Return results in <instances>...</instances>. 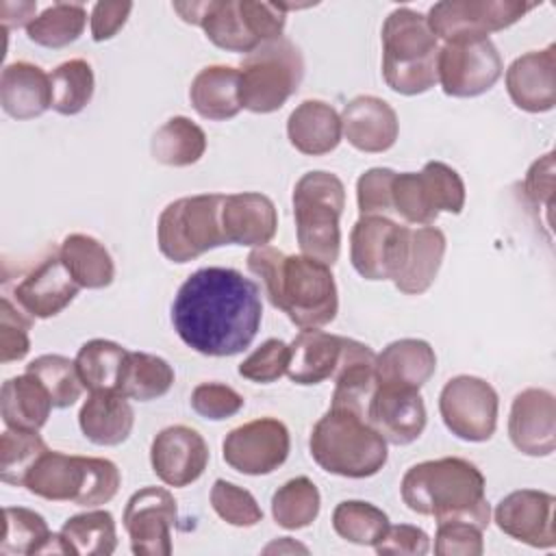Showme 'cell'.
I'll return each instance as SVG.
<instances>
[{
	"mask_svg": "<svg viewBox=\"0 0 556 556\" xmlns=\"http://www.w3.org/2000/svg\"><path fill=\"white\" fill-rule=\"evenodd\" d=\"M263 319L261 289L232 267H202L178 289L172 324L204 356H235L254 341Z\"/></svg>",
	"mask_w": 556,
	"mask_h": 556,
	"instance_id": "obj_1",
	"label": "cell"
},
{
	"mask_svg": "<svg viewBox=\"0 0 556 556\" xmlns=\"http://www.w3.org/2000/svg\"><path fill=\"white\" fill-rule=\"evenodd\" d=\"M248 269L261 278L271 306L298 328H321L337 317L339 291L328 265L263 245L248 254Z\"/></svg>",
	"mask_w": 556,
	"mask_h": 556,
	"instance_id": "obj_2",
	"label": "cell"
},
{
	"mask_svg": "<svg viewBox=\"0 0 556 556\" xmlns=\"http://www.w3.org/2000/svg\"><path fill=\"white\" fill-rule=\"evenodd\" d=\"M404 504L426 517L441 521H469L486 530L491 506L484 495L482 471L458 456L424 460L413 465L400 484Z\"/></svg>",
	"mask_w": 556,
	"mask_h": 556,
	"instance_id": "obj_3",
	"label": "cell"
},
{
	"mask_svg": "<svg viewBox=\"0 0 556 556\" xmlns=\"http://www.w3.org/2000/svg\"><path fill=\"white\" fill-rule=\"evenodd\" d=\"M382 76L391 91L419 96L439 83V39L426 15L400 7L382 24Z\"/></svg>",
	"mask_w": 556,
	"mask_h": 556,
	"instance_id": "obj_4",
	"label": "cell"
},
{
	"mask_svg": "<svg viewBox=\"0 0 556 556\" xmlns=\"http://www.w3.org/2000/svg\"><path fill=\"white\" fill-rule=\"evenodd\" d=\"M308 447L324 471L341 478L376 476L389 456L384 437L363 415L332 406L313 426Z\"/></svg>",
	"mask_w": 556,
	"mask_h": 556,
	"instance_id": "obj_5",
	"label": "cell"
},
{
	"mask_svg": "<svg viewBox=\"0 0 556 556\" xmlns=\"http://www.w3.org/2000/svg\"><path fill=\"white\" fill-rule=\"evenodd\" d=\"M174 11L204 30L206 39L228 52H252L265 41L282 37L287 17L278 2L208 0L174 2Z\"/></svg>",
	"mask_w": 556,
	"mask_h": 556,
	"instance_id": "obj_6",
	"label": "cell"
},
{
	"mask_svg": "<svg viewBox=\"0 0 556 556\" xmlns=\"http://www.w3.org/2000/svg\"><path fill=\"white\" fill-rule=\"evenodd\" d=\"M119 484L122 476L113 460L56 450H46L24 480V486L41 500L72 502L85 508L111 502Z\"/></svg>",
	"mask_w": 556,
	"mask_h": 556,
	"instance_id": "obj_7",
	"label": "cell"
},
{
	"mask_svg": "<svg viewBox=\"0 0 556 556\" xmlns=\"http://www.w3.org/2000/svg\"><path fill=\"white\" fill-rule=\"evenodd\" d=\"M345 187L330 172H306L293 189V217L300 252L328 267L339 261Z\"/></svg>",
	"mask_w": 556,
	"mask_h": 556,
	"instance_id": "obj_8",
	"label": "cell"
},
{
	"mask_svg": "<svg viewBox=\"0 0 556 556\" xmlns=\"http://www.w3.org/2000/svg\"><path fill=\"white\" fill-rule=\"evenodd\" d=\"M224 193L185 195L169 202L156 224L159 250L172 263H189L204 252L228 245L222 230Z\"/></svg>",
	"mask_w": 556,
	"mask_h": 556,
	"instance_id": "obj_9",
	"label": "cell"
},
{
	"mask_svg": "<svg viewBox=\"0 0 556 556\" xmlns=\"http://www.w3.org/2000/svg\"><path fill=\"white\" fill-rule=\"evenodd\" d=\"M239 76L241 109L274 113L298 91L304 78V56L291 39L278 37L245 54Z\"/></svg>",
	"mask_w": 556,
	"mask_h": 556,
	"instance_id": "obj_10",
	"label": "cell"
},
{
	"mask_svg": "<svg viewBox=\"0 0 556 556\" xmlns=\"http://www.w3.org/2000/svg\"><path fill=\"white\" fill-rule=\"evenodd\" d=\"M534 7L521 0H443L430 7L426 20L437 39H478L517 24Z\"/></svg>",
	"mask_w": 556,
	"mask_h": 556,
	"instance_id": "obj_11",
	"label": "cell"
},
{
	"mask_svg": "<svg viewBox=\"0 0 556 556\" xmlns=\"http://www.w3.org/2000/svg\"><path fill=\"white\" fill-rule=\"evenodd\" d=\"M502 70V56L489 37L454 39L439 48L437 74L445 96H482L500 80Z\"/></svg>",
	"mask_w": 556,
	"mask_h": 556,
	"instance_id": "obj_12",
	"label": "cell"
},
{
	"mask_svg": "<svg viewBox=\"0 0 556 556\" xmlns=\"http://www.w3.org/2000/svg\"><path fill=\"white\" fill-rule=\"evenodd\" d=\"M500 400L495 389L478 376H456L439 395V413L445 428L469 443L489 441L497 428Z\"/></svg>",
	"mask_w": 556,
	"mask_h": 556,
	"instance_id": "obj_13",
	"label": "cell"
},
{
	"mask_svg": "<svg viewBox=\"0 0 556 556\" xmlns=\"http://www.w3.org/2000/svg\"><path fill=\"white\" fill-rule=\"evenodd\" d=\"M443 256V230L434 226H400L389 261L387 280H391L395 289L406 295H421L432 287L441 269Z\"/></svg>",
	"mask_w": 556,
	"mask_h": 556,
	"instance_id": "obj_14",
	"label": "cell"
},
{
	"mask_svg": "<svg viewBox=\"0 0 556 556\" xmlns=\"http://www.w3.org/2000/svg\"><path fill=\"white\" fill-rule=\"evenodd\" d=\"M289 447L287 426L276 417H261L232 428L222 443V456L239 473L267 476L287 460Z\"/></svg>",
	"mask_w": 556,
	"mask_h": 556,
	"instance_id": "obj_15",
	"label": "cell"
},
{
	"mask_svg": "<svg viewBox=\"0 0 556 556\" xmlns=\"http://www.w3.org/2000/svg\"><path fill=\"white\" fill-rule=\"evenodd\" d=\"M178 521L174 495L163 486H143L135 491L124 508V528L130 549L137 556H169L172 528Z\"/></svg>",
	"mask_w": 556,
	"mask_h": 556,
	"instance_id": "obj_16",
	"label": "cell"
},
{
	"mask_svg": "<svg viewBox=\"0 0 556 556\" xmlns=\"http://www.w3.org/2000/svg\"><path fill=\"white\" fill-rule=\"evenodd\" d=\"M150 465L163 484L182 489L204 473L208 445L195 428L182 424L167 426L152 439Z\"/></svg>",
	"mask_w": 556,
	"mask_h": 556,
	"instance_id": "obj_17",
	"label": "cell"
},
{
	"mask_svg": "<svg viewBox=\"0 0 556 556\" xmlns=\"http://www.w3.org/2000/svg\"><path fill=\"white\" fill-rule=\"evenodd\" d=\"M554 506L556 497L552 493L519 489L500 500L493 513V521L510 539L530 547L549 549L556 545Z\"/></svg>",
	"mask_w": 556,
	"mask_h": 556,
	"instance_id": "obj_18",
	"label": "cell"
},
{
	"mask_svg": "<svg viewBox=\"0 0 556 556\" xmlns=\"http://www.w3.org/2000/svg\"><path fill=\"white\" fill-rule=\"evenodd\" d=\"M78 285L65 269L59 250L41 258L13 289L15 304L33 319H48L65 311L78 295Z\"/></svg>",
	"mask_w": 556,
	"mask_h": 556,
	"instance_id": "obj_19",
	"label": "cell"
},
{
	"mask_svg": "<svg viewBox=\"0 0 556 556\" xmlns=\"http://www.w3.org/2000/svg\"><path fill=\"white\" fill-rule=\"evenodd\" d=\"M508 437L526 456H549L556 450V400L547 389H523L515 395Z\"/></svg>",
	"mask_w": 556,
	"mask_h": 556,
	"instance_id": "obj_20",
	"label": "cell"
},
{
	"mask_svg": "<svg viewBox=\"0 0 556 556\" xmlns=\"http://www.w3.org/2000/svg\"><path fill=\"white\" fill-rule=\"evenodd\" d=\"M367 421L387 443L408 445L426 428V404L419 389L376 384L367 406Z\"/></svg>",
	"mask_w": 556,
	"mask_h": 556,
	"instance_id": "obj_21",
	"label": "cell"
},
{
	"mask_svg": "<svg viewBox=\"0 0 556 556\" xmlns=\"http://www.w3.org/2000/svg\"><path fill=\"white\" fill-rule=\"evenodd\" d=\"M506 91L526 113H545L556 104V43L517 56L506 70Z\"/></svg>",
	"mask_w": 556,
	"mask_h": 556,
	"instance_id": "obj_22",
	"label": "cell"
},
{
	"mask_svg": "<svg viewBox=\"0 0 556 556\" xmlns=\"http://www.w3.org/2000/svg\"><path fill=\"white\" fill-rule=\"evenodd\" d=\"M341 130L348 143L358 152L378 154L395 146L400 122L387 100L376 96H356L343 106Z\"/></svg>",
	"mask_w": 556,
	"mask_h": 556,
	"instance_id": "obj_23",
	"label": "cell"
},
{
	"mask_svg": "<svg viewBox=\"0 0 556 556\" xmlns=\"http://www.w3.org/2000/svg\"><path fill=\"white\" fill-rule=\"evenodd\" d=\"M222 230L228 243L263 248L278 230V211L267 195L256 191L224 195Z\"/></svg>",
	"mask_w": 556,
	"mask_h": 556,
	"instance_id": "obj_24",
	"label": "cell"
},
{
	"mask_svg": "<svg viewBox=\"0 0 556 556\" xmlns=\"http://www.w3.org/2000/svg\"><path fill=\"white\" fill-rule=\"evenodd\" d=\"M0 104L13 119H33L43 115L50 104V74L28 61L4 65L0 74Z\"/></svg>",
	"mask_w": 556,
	"mask_h": 556,
	"instance_id": "obj_25",
	"label": "cell"
},
{
	"mask_svg": "<svg viewBox=\"0 0 556 556\" xmlns=\"http://www.w3.org/2000/svg\"><path fill=\"white\" fill-rule=\"evenodd\" d=\"M437 369L434 348L424 339H397L376 354V384L421 389Z\"/></svg>",
	"mask_w": 556,
	"mask_h": 556,
	"instance_id": "obj_26",
	"label": "cell"
},
{
	"mask_svg": "<svg viewBox=\"0 0 556 556\" xmlns=\"http://www.w3.org/2000/svg\"><path fill=\"white\" fill-rule=\"evenodd\" d=\"M343 350V337L319 328L302 330L289 343L287 376L295 384H319L332 380Z\"/></svg>",
	"mask_w": 556,
	"mask_h": 556,
	"instance_id": "obj_27",
	"label": "cell"
},
{
	"mask_svg": "<svg viewBox=\"0 0 556 556\" xmlns=\"http://www.w3.org/2000/svg\"><path fill=\"white\" fill-rule=\"evenodd\" d=\"M78 426L91 443L113 447L130 437L135 410L119 391H96L83 402Z\"/></svg>",
	"mask_w": 556,
	"mask_h": 556,
	"instance_id": "obj_28",
	"label": "cell"
},
{
	"mask_svg": "<svg viewBox=\"0 0 556 556\" xmlns=\"http://www.w3.org/2000/svg\"><path fill=\"white\" fill-rule=\"evenodd\" d=\"M287 137L291 146L302 154H328L341 143V115L328 102L304 100L291 111L287 119Z\"/></svg>",
	"mask_w": 556,
	"mask_h": 556,
	"instance_id": "obj_29",
	"label": "cell"
},
{
	"mask_svg": "<svg viewBox=\"0 0 556 556\" xmlns=\"http://www.w3.org/2000/svg\"><path fill=\"white\" fill-rule=\"evenodd\" d=\"M400 224L389 217H358L350 232V261L365 280H387Z\"/></svg>",
	"mask_w": 556,
	"mask_h": 556,
	"instance_id": "obj_30",
	"label": "cell"
},
{
	"mask_svg": "<svg viewBox=\"0 0 556 556\" xmlns=\"http://www.w3.org/2000/svg\"><path fill=\"white\" fill-rule=\"evenodd\" d=\"M239 87V70L230 65H208L191 80L189 100L200 117L224 122L241 111Z\"/></svg>",
	"mask_w": 556,
	"mask_h": 556,
	"instance_id": "obj_31",
	"label": "cell"
},
{
	"mask_svg": "<svg viewBox=\"0 0 556 556\" xmlns=\"http://www.w3.org/2000/svg\"><path fill=\"white\" fill-rule=\"evenodd\" d=\"M54 408L46 387L28 371L9 378L0 389V413L7 428L39 432Z\"/></svg>",
	"mask_w": 556,
	"mask_h": 556,
	"instance_id": "obj_32",
	"label": "cell"
},
{
	"mask_svg": "<svg viewBox=\"0 0 556 556\" xmlns=\"http://www.w3.org/2000/svg\"><path fill=\"white\" fill-rule=\"evenodd\" d=\"M0 554H67V545L61 539V532H50L39 513L24 506H7Z\"/></svg>",
	"mask_w": 556,
	"mask_h": 556,
	"instance_id": "obj_33",
	"label": "cell"
},
{
	"mask_svg": "<svg viewBox=\"0 0 556 556\" xmlns=\"http://www.w3.org/2000/svg\"><path fill=\"white\" fill-rule=\"evenodd\" d=\"M59 256L80 289H104L115 278V263L96 237L72 232L59 245Z\"/></svg>",
	"mask_w": 556,
	"mask_h": 556,
	"instance_id": "obj_34",
	"label": "cell"
},
{
	"mask_svg": "<svg viewBox=\"0 0 556 556\" xmlns=\"http://www.w3.org/2000/svg\"><path fill=\"white\" fill-rule=\"evenodd\" d=\"M150 152L154 161L169 167H189L206 152L204 130L185 115L169 117L152 137Z\"/></svg>",
	"mask_w": 556,
	"mask_h": 556,
	"instance_id": "obj_35",
	"label": "cell"
},
{
	"mask_svg": "<svg viewBox=\"0 0 556 556\" xmlns=\"http://www.w3.org/2000/svg\"><path fill=\"white\" fill-rule=\"evenodd\" d=\"M174 384L172 365L148 352H128L122 365L117 391L128 400L150 402L163 397Z\"/></svg>",
	"mask_w": 556,
	"mask_h": 556,
	"instance_id": "obj_36",
	"label": "cell"
},
{
	"mask_svg": "<svg viewBox=\"0 0 556 556\" xmlns=\"http://www.w3.org/2000/svg\"><path fill=\"white\" fill-rule=\"evenodd\" d=\"M61 539L67 545V554L111 556L117 547L115 519L100 508L72 515L61 528Z\"/></svg>",
	"mask_w": 556,
	"mask_h": 556,
	"instance_id": "obj_37",
	"label": "cell"
},
{
	"mask_svg": "<svg viewBox=\"0 0 556 556\" xmlns=\"http://www.w3.org/2000/svg\"><path fill=\"white\" fill-rule=\"evenodd\" d=\"M128 350L109 339H91L80 345L74 363L80 382L91 393L96 391H117L122 365Z\"/></svg>",
	"mask_w": 556,
	"mask_h": 556,
	"instance_id": "obj_38",
	"label": "cell"
},
{
	"mask_svg": "<svg viewBox=\"0 0 556 556\" xmlns=\"http://www.w3.org/2000/svg\"><path fill=\"white\" fill-rule=\"evenodd\" d=\"M87 24V11L78 2H54L43 9L28 26L26 35L33 43L43 48H65L74 43Z\"/></svg>",
	"mask_w": 556,
	"mask_h": 556,
	"instance_id": "obj_39",
	"label": "cell"
},
{
	"mask_svg": "<svg viewBox=\"0 0 556 556\" xmlns=\"http://www.w3.org/2000/svg\"><path fill=\"white\" fill-rule=\"evenodd\" d=\"M321 497L315 482L306 476L287 480L271 495V517L285 530L308 528L319 515Z\"/></svg>",
	"mask_w": 556,
	"mask_h": 556,
	"instance_id": "obj_40",
	"label": "cell"
},
{
	"mask_svg": "<svg viewBox=\"0 0 556 556\" xmlns=\"http://www.w3.org/2000/svg\"><path fill=\"white\" fill-rule=\"evenodd\" d=\"M93 87L96 78L91 65L85 59H70L50 74V109L61 115H76L91 102Z\"/></svg>",
	"mask_w": 556,
	"mask_h": 556,
	"instance_id": "obj_41",
	"label": "cell"
},
{
	"mask_svg": "<svg viewBox=\"0 0 556 556\" xmlns=\"http://www.w3.org/2000/svg\"><path fill=\"white\" fill-rule=\"evenodd\" d=\"M332 528L348 543L374 547L378 539L387 532L389 517L382 508L369 502L345 500L332 510Z\"/></svg>",
	"mask_w": 556,
	"mask_h": 556,
	"instance_id": "obj_42",
	"label": "cell"
},
{
	"mask_svg": "<svg viewBox=\"0 0 556 556\" xmlns=\"http://www.w3.org/2000/svg\"><path fill=\"white\" fill-rule=\"evenodd\" d=\"M26 371L46 387L54 408H67L80 400L85 387L76 371V363L67 356L41 354L26 365Z\"/></svg>",
	"mask_w": 556,
	"mask_h": 556,
	"instance_id": "obj_43",
	"label": "cell"
},
{
	"mask_svg": "<svg viewBox=\"0 0 556 556\" xmlns=\"http://www.w3.org/2000/svg\"><path fill=\"white\" fill-rule=\"evenodd\" d=\"M46 450L48 445L37 432L7 428L0 437V480L24 486L28 471Z\"/></svg>",
	"mask_w": 556,
	"mask_h": 556,
	"instance_id": "obj_44",
	"label": "cell"
},
{
	"mask_svg": "<svg viewBox=\"0 0 556 556\" xmlns=\"http://www.w3.org/2000/svg\"><path fill=\"white\" fill-rule=\"evenodd\" d=\"M393 211L408 224L430 226L439 217L419 172L395 174L391 187Z\"/></svg>",
	"mask_w": 556,
	"mask_h": 556,
	"instance_id": "obj_45",
	"label": "cell"
},
{
	"mask_svg": "<svg viewBox=\"0 0 556 556\" xmlns=\"http://www.w3.org/2000/svg\"><path fill=\"white\" fill-rule=\"evenodd\" d=\"M211 506L219 519L235 528H252L263 521V510L254 495L222 478L211 486Z\"/></svg>",
	"mask_w": 556,
	"mask_h": 556,
	"instance_id": "obj_46",
	"label": "cell"
},
{
	"mask_svg": "<svg viewBox=\"0 0 556 556\" xmlns=\"http://www.w3.org/2000/svg\"><path fill=\"white\" fill-rule=\"evenodd\" d=\"M424 178V185L428 189V195L437 208V213H454L458 215L465 206V182L460 174L441 163V161H428L424 169L419 172Z\"/></svg>",
	"mask_w": 556,
	"mask_h": 556,
	"instance_id": "obj_47",
	"label": "cell"
},
{
	"mask_svg": "<svg viewBox=\"0 0 556 556\" xmlns=\"http://www.w3.org/2000/svg\"><path fill=\"white\" fill-rule=\"evenodd\" d=\"M30 319L7 295L0 300V363L22 361L30 350Z\"/></svg>",
	"mask_w": 556,
	"mask_h": 556,
	"instance_id": "obj_48",
	"label": "cell"
},
{
	"mask_svg": "<svg viewBox=\"0 0 556 556\" xmlns=\"http://www.w3.org/2000/svg\"><path fill=\"white\" fill-rule=\"evenodd\" d=\"M397 172L389 167H371L363 172L356 180V204L361 217H389L393 211V200H391V187L393 178Z\"/></svg>",
	"mask_w": 556,
	"mask_h": 556,
	"instance_id": "obj_49",
	"label": "cell"
},
{
	"mask_svg": "<svg viewBox=\"0 0 556 556\" xmlns=\"http://www.w3.org/2000/svg\"><path fill=\"white\" fill-rule=\"evenodd\" d=\"M287 365H289V345L280 339H267L248 358H243V363L239 365V376L250 382L267 384L285 376Z\"/></svg>",
	"mask_w": 556,
	"mask_h": 556,
	"instance_id": "obj_50",
	"label": "cell"
},
{
	"mask_svg": "<svg viewBox=\"0 0 556 556\" xmlns=\"http://www.w3.org/2000/svg\"><path fill=\"white\" fill-rule=\"evenodd\" d=\"M243 404V395L222 382H202L191 393V408L211 421H222L237 415Z\"/></svg>",
	"mask_w": 556,
	"mask_h": 556,
	"instance_id": "obj_51",
	"label": "cell"
},
{
	"mask_svg": "<svg viewBox=\"0 0 556 556\" xmlns=\"http://www.w3.org/2000/svg\"><path fill=\"white\" fill-rule=\"evenodd\" d=\"M484 552L482 528L469 521H441L434 534V554L439 556H480Z\"/></svg>",
	"mask_w": 556,
	"mask_h": 556,
	"instance_id": "obj_52",
	"label": "cell"
},
{
	"mask_svg": "<svg viewBox=\"0 0 556 556\" xmlns=\"http://www.w3.org/2000/svg\"><path fill=\"white\" fill-rule=\"evenodd\" d=\"M378 554H408V556H424L430 549V536L410 523H397L387 528V532L374 545Z\"/></svg>",
	"mask_w": 556,
	"mask_h": 556,
	"instance_id": "obj_53",
	"label": "cell"
},
{
	"mask_svg": "<svg viewBox=\"0 0 556 556\" xmlns=\"http://www.w3.org/2000/svg\"><path fill=\"white\" fill-rule=\"evenodd\" d=\"M523 191L528 202L539 211L543 208L549 217L552 200H554V152L536 159L523 180Z\"/></svg>",
	"mask_w": 556,
	"mask_h": 556,
	"instance_id": "obj_54",
	"label": "cell"
},
{
	"mask_svg": "<svg viewBox=\"0 0 556 556\" xmlns=\"http://www.w3.org/2000/svg\"><path fill=\"white\" fill-rule=\"evenodd\" d=\"M132 2H96L91 9V37L93 41L113 39L126 24Z\"/></svg>",
	"mask_w": 556,
	"mask_h": 556,
	"instance_id": "obj_55",
	"label": "cell"
},
{
	"mask_svg": "<svg viewBox=\"0 0 556 556\" xmlns=\"http://www.w3.org/2000/svg\"><path fill=\"white\" fill-rule=\"evenodd\" d=\"M37 4L35 2H2L0 4V17H2V28H17V26H28L37 15Z\"/></svg>",
	"mask_w": 556,
	"mask_h": 556,
	"instance_id": "obj_56",
	"label": "cell"
},
{
	"mask_svg": "<svg viewBox=\"0 0 556 556\" xmlns=\"http://www.w3.org/2000/svg\"><path fill=\"white\" fill-rule=\"evenodd\" d=\"M265 554H271V552H308L304 545H300V543H295V541H291L289 536H282V539H278V541H274V543H269L265 549H263Z\"/></svg>",
	"mask_w": 556,
	"mask_h": 556,
	"instance_id": "obj_57",
	"label": "cell"
}]
</instances>
